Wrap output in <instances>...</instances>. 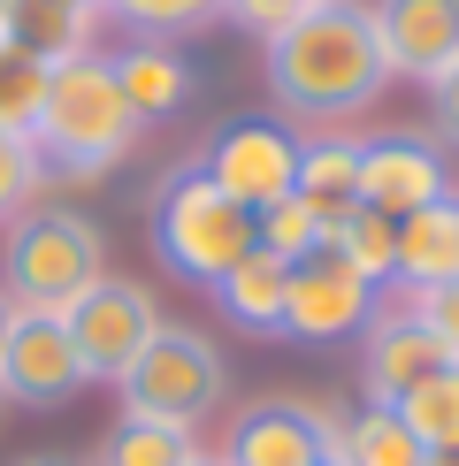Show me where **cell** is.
Masks as SVG:
<instances>
[{
    "label": "cell",
    "instance_id": "24",
    "mask_svg": "<svg viewBox=\"0 0 459 466\" xmlns=\"http://www.w3.org/2000/svg\"><path fill=\"white\" fill-rule=\"evenodd\" d=\"M46 76H54V62H38L31 46L0 38V130H24V138H31L38 100H46Z\"/></svg>",
    "mask_w": 459,
    "mask_h": 466
},
{
    "label": "cell",
    "instance_id": "35",
    "mask_svg": "<svg viewBox=\"0 0 459 466\" xmlns=\"http://www.w3.org/2000/svg\"><path fill=\"white\" fill-rule=\"evenodd\" d=\"M0 31H8V0H0Z\"/></svg>",
    "mask_w": 459,
    "mask_h": 466
},
{
    "label": "cell",
    "instance_id": "4",
    "mask_svg": "<svg viewBox=\"0 0 459 466\" xmlns=\"http://www.w3.org/2000/svg\"><path fill=\"white\" fill-rule=\"evenodd\" d=\"M253 245H260V238H253V215H245L238 199H222V191L207 184V168H199V161L168 168L161 199H153V252H161L168 276L215 290L230 268L253 252Z\"/></svg>",
    "mask_w": 459,
    "mask_h": 466
},
{
    "label": "cell",
    "instance_id": "21",
    "mask_svg": "<svg viewBox=\"0 0 459 466\" xmlns=\"http://www.w3.org/2000/svg\"><path fill=\"white\" fill-rule=\"evenodd\" d=\"M191 459H199V436H191V429L123 413L107 429V443H100V459H92V466H191Z\"/></svg>",
    "mask_w": 459,
    "mask_h": 466
},
{
    "label": "cell",
    "instance_id": "2",
    "mask_svg": "<svg viewBox=\"0 0 459 466\" xmlns=\"http://www.w3.org/2000/svg\"><path fill=\"white\" fill-rule=\"evenodd\" d=\"M138 115H130L123 85H115L107 54H69V62H54L46 76V100H38V123H31V146H38V168H46V184H92L107 177L115 161H130V146H138Z\"/></svg>",
    "mask_w": 459,
    "mask_h": 466
},
{
    "label": "cell",
    "instance_id": "20",
    "mask_svg": "<svg viewBox=\"0 0 459 466\" xmlns=\"http://www.w3.org/2000/svg\"><path fill=\"white\" fill-rule=\"evenodd\" d=\"M85 31L92 15H76L69 0H8V31L15 46H31L38 62H69V54H85Z\"/></svg>",
    "mask_w": 459,
    "mask_h": 466
},
{
    "label": "cell",
    "instance_id": "13",
    "mask_svg": "<svg viewBox=\"0 0 459 466\" xmlns=\"http://www.w3.org/2000/svg\"><path fill=\"white\" fill-rule=\"evenodd\" d=\"M375 38H382V69L436 85L459 62V0H368Z\"/></svg>",
    "mask_w": 459,
    "mask_h": 466
},
{
    "label": "cell",
    "instance_id": "27",
    "mask_svg": "<svg viewBox=\"0 0 459 466\" xmlns=\"http://www.w3.org/2000/svg\"><path fill=\"white\" fill-rule=\"evenodd\" d=\"M413 314H421V329H429V337L452 352V367H459V276H452V283L413 290Z\"/></svg>",
    "mask_w": 459,
    "mask_h": 466
},
{
    "label": "cell",
    "instance_id": "6",
    "mask_svg": "<svg viewBox=\"0 0 459 466\" xmlns=\"http://www.w3.org/2000/svg\"><path fill=\"white\" fill-rule=\"evenodd\" d=\"M62 321H69L76 360H85V382H123V375H130V360H138L146 344H153V329H161V306H153V290H146V283H130V276H100V283H92Z\"/></svg>",
    "mask_w": 459,
    "mask_h": 466
},
{
    "label": "cell",
    "instance_id": "14",
    "mask_svg": "<svg viewBox=\"0 0 459 466\" xmlns=\"http://www.w3.org/2000/svg\"><path fill=\"white\" fill-rule=\"evenodd\" d=\"M207 299L222 306V321L238 329V337H291V268L276 260V252H245L238 268H230V276L207 290Z\"/></svg>",
    "mask_w": 459,
    "mask_h": 466
},
{
    "label": "cell",
    "instance_id": "34",
    "mask_svg": "<svg viewBox=\"0 0 459 466\" xmlns=\"http://www.w3.org/2000/svg\"><path fill=\"white\" fill-rule=\"evenodd\" d=\"M191 466H222V459H207V451H199V459H191Z\"/></svg>",
    "mask_w": 459,
    "mask_h": 466
},
{
    "label": "cell",
    "instance_id": "12",
    "mask_svg": "<svg viewBox=\"0 0 459 466\" xmlns=\"http://www.w3.org/2000/svg\"><path fill=\"white\" fill-rule=\"evenodd\" d=\"M452 199V177H444V153L429 138H360V207H375V215L406 222L421 207Z\"/></svg>",
    "mask_w": 459,
    "mask_h": 466
},
{
    "label": "cell",
    "instance_id": "23",
    "mask_svg": "<svg viewBox=\"0 0 459 466\" xmlns=\"http://www.w3.org/2000/svg\"><path fill=\"white\" fill-rule=\"evenodd\" d=\"M391 413L421 436V451H444V443H459V367L429 375L421 390H406V398H398Z\"/></svg>",
    "mask_w": 459,
    "mask_h": 466
},
{
    "label": "cell",
    "instance_id": "31",
    "mask_svg": "<svg viewBox=\"0 0 459 466\" xmlns=\"http://www.w3.org/2000/svg\"><path fill=\"white\" fill-rule=\"evenodd\" d=\"M429 466H459V443H444V451H429Z\"/></svg>",
    "mask_w": 459,
    "mask_h": 466
},
{
    "label": "cell",
    "instance_id": "11",
    "mask_svg": "<svg viewBox=\"0 0 459 466\" xmlns=\"http://www.w3.org/2000/svg\"><path fill=\"white\" fill-rule=\"evenodd\" d=\"M452 352L421 329L413 299L406 306H375L368 314V337H360V390H368V405H398L406 390H421L429 375H444Z\"/></svg>",
    "mask_w": 459,
    "mask_h": 466
},
{
    "label": "cell",
    "instance_id": "16",
    "mask_svg": "<svg viewBox=\"0 0 459 466\" xmlns=\"http://www.w3.org/2000/svg\"><path fill=\"white\" fill-rule=\"evenodd\" d=\"M452 276H459V199H436V207L398 222V283L429 290V283H452Z\"/></svg>",
    "mask_w": 459,
    "mask_h": 466
},
{
    "label": "cell",
    "instance_id": "3",
    "mask_svg": "<svg viewBox=\"0 0 459 466\" xmlns=\"http://www.w3.org/2000/svg\"><path fill=\"white\" fill-rule=\"evenodd\" d=\"M107 276V238L76 207H24L0 238V299L24 314H69Z\"/></svg>",
    "mask_w": 459,
    "mask_h": 466
},
{
    "label": "cell",
    "instance_id": "33",
    "mask_svg": "<svg viewBox=\"0 0 459 466\" xmlns=\"http://www.w3.org/2000/svg\"><path fill=\"white\" fill-rule=\"evenodd\" d=\"M69 8H76V15H100V8H107V0H69Z\"/></svg>",
    "mask_w": 459,
    "mask_h": 466
},
{
    "label": "cell",
    "instance_id": "7",
    "mask_svg": "<svg viewBox=\"0 0 459 466\" xmlns=\"http://www.w3.org/2000/svg\"><path fill=\"white\" fill-rule=\"evenodd\" d=\"M76 390H85V360L69 344V321L15 306L8 344H0V405H15V413H62Z\"/></svg>",
    "mask_w": 459,
    "mask_h": 466
},
{
    "label": "cell",
    "instance_id": "26",
    "mask_svg": "<svg viewBox=\"0 0 459 466\" xmlns=\"http://www.w3.org/2000/svg\"><path fill=\"white\" fill-rule=\"evenodd\" d=\"M38 184H46V168H38V146L24 130H0V222H15L24 207L38 199Z\"/></svg>",
    "mask_w": 459,
    "mask_h": 466
},
{
    "label": "cell",
    "instance_id": "22",
    "mask_svg": "<svg viewBox=\"0 0 459 466\" xmlns=\"http://www.w3.org/2000/svg\"><path fill=\"white\" fill-rule=\"evenodd\" d=\"M100 15H115L123 31L153 38V46H168V38H191V31L222 24V0H107Z\"/></svg>",
    "mask_w": 459,
    "mask_h": 466
},
{
    "label": "cell",
    "instance_id": "5",
    "mask_svg": "<svg viewBox=\"0 0 459 466\" xmlns=\"http://www.w3.org/2000/svg\"><path fill=\"white\" fill-rule=\"evenodd\" d=\"M123 390V413H138V420H168V429H191L199 436L207 420L222 413V352L199 337V329H177V321H161L153 329V344L138 360H130V375L115 382Z\"/></svg>",
    "mask_w": 459,
    "mask_h": 466
},
{
    "label": "cell",
    "instance_id": "32",
    "mask_svg": "<svg viewBox=\"0 0 459 466\" xmlns=\"http://www.w3.org/2000/svg\"><path fill=\"white\" fill-rule=\"evenodd\" d=\"M8 321H15V306H8V299H0V344H8Z\"/></svg>",
    "mask_w": 459,
    "mask_h": 466
},
{
    "label": "cell",
    "instance_id": "28",
    "mask_svg": "<svg viewBox=\"0 0 459 466\" xmlns=\"http://www.w3.org/2000/svg\"><path fill=\"white\" fill-rule=\"evenodd\" d=\"M299 8H306V0H222V15H230V24H245V31H260V38H276Z\"/></svg>",
    "mask_w": 459,
    "mask_h": 466
},
{
    "label": "cell",
    "instance_id": "25",
    "mask_svg": "<svg viewBox=\"0 0 459 466\" xmlns=\"http://www.w3.org/2000/svg\"><path fill=\"white\" fill-rule=\"evenodd\" d=\"M253 238H260V252H276V260L291 268V260H306V252L321 245V222H314V207L291 191V199H276V207L253 215Z\"/></svg>",
    "mask_w": 459,
    "mask_h": 466
},
{
    "label": "cell",
    "instance_id": "1",
    "mask_svg": "<svg viewBox=\"0 0 459 466\" xmlns=\"http://www.w3.org/2000/svg\"><path fill=\"white\" fill-rule=\"evenodd\" d=\"M391 85L382 38L368 0H306V8L268 38V92L299 123H344L368 115Z\"/></svg>",
    "mask_w": 459,
    "mask_h": 466
},
{
    "label": "cell",
    "instance_id": "29",
    "mask_svg": "<svg viewBox=\"0 0 459 466\" xmlns=\"http://www.w3.org/2000/svg\"><path fill=\"white\" fill-rule=\"evenodd\" d=\"M429 100H436V130H444V138L459 146V62H452V69L429 85Z\"/></svg>",
    "mask_w": 459,
    "mask_h": 466
},
{
    "label": "cell",
    "instance_id": "17",
    "mask_svg": "<svg viewBox=\"0 0 459 466\" xmlns=\"http://www.w3.org/2000/svg\"><path fill=\"white\" fill-rule=\"evenodd\" d=\"M299 199L330 229L344 207H360V138H299Z\"/></svg>",
    "mask_w": 459,
    "mask_h": 466
},
{
    "label": "cell",
    "instance_id": "36",
    "mask_svg": "<svg viewBox=\"0 0 459 466\" xmlns=\"http://www.w3.org/2000/svg\"><path fill=\"white\" fill-rule=\"evenodd\" d=\"M321 466H344V459H337V451H330V459H321Z\"/></svg>",
    "mask_w": 459,
    "mask_h": 466
},
{
    "label": "cell",
    "instance_id": "18",
    "mask_svg": "<svg viewBox=\"0 0 459 466\" xmlns=\"http://www.w3.org/2000/svg\"><path fill=\"white\" fill-rule=\"evenodd\" d=\"M337 459L344 466H429L421 436L391 413V405H368V413L344 420V429H337Z\"/></svg>",
    "mask_w": 459,
    "mask_h": 466
},
{
    "label": "cell",
    "instance_id": "8",
    "mask_svg": "<svg viewBox=\"0 0 459 466\" xmlns=\"http://www.w3.org/2000/svg\"><path fill=\"white\" fill-rule=\"evenodd\" d=\"M199 168H207V184H215L222 199H238L245 215H260V207L291 199V184H299V138L276 130V123H260V115H238V123H222L215 138H207Z\"/></svg>",
    "mask_w": 459,
    "mask_h": 466
},
{
    "label": "cell",
    "instance_id": "19",
    "mask_svg": "<svg viewBox=\"0 0 459 466\" xmlns=\"http://www.w3.org/2000/svg\"><path fill=\"white\" fill-rule=\"evenodd\" d=\"M321 245H337V252H344V260H352L375 290H382V283H398V222H391V215H375V207H344V215L321 229Z\"/></svg>",
    "mask_w": 459,
    "mask_h": 466
},
{
    "label": "cell",
    "instance_id": "10",
    "mask_svg": "<svg viewBox=\"0 0 459 466\" xmlns=\"http://www.w3.org/2000/svg\"><path fill=\"white\" fill-rule=\"evenodd\" d=\"M368 314H375V283L337 245H314L306 260H291V337L299 344H344L352 329H368Z\"/></svg>",
    "mask_w": 459,
    "mask_h": 466
},
{
    "label": "cell",
    "instance_id": "9",
    "mask_svg": "<svg viewBox=\"0 0 459 466\" xmlns=\"http://www.w3.org/2000/svg\"><path fill=\"white\" fill-rule=\"evenodd\" d=\"M337 451V420L306 398H253L222 436V466H321Z\"/></svg>",
    "mask_w": 459,
    "mask_h": 466
},
{
    "label": "cell",
    "instance_id": "30",
    "mask_svg": "<svg viewBox=\"0 0 459 466\" xmlns=\"http://www.w3.org/2000/svg\"><path fill=\"white\" fill-rule=\"evenodd\" d=\"M15 466H92V459H69V451H31V459H15Z\"/></svg>",
    "mask_w": 459,
    "mask_h": 466
},
{
    "label": "cell",
    "instance_id": "15",
    "mask_svg": "<svg viewBox=\"0 0 459 466\" xmlns=\"http://www.w3.org/2000/svg\"><path fill=\"white\" fill-rule=\"evenodd\" d=\"M107 69H115V85H123V100L138 123H161V115H177L191 100V62L177 46H153V38H138V46H123V54H107Z\"/></svg>",
    "mask_w": 459,
    "mask_h": 466
}]
</instances>
